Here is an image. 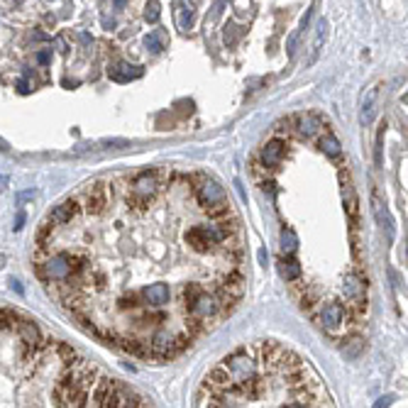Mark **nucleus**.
<instances>
[{
	"mask_svg": "<svg viewBox=\"0 0 408 408\" xmlns=\"http://www.w3.org/2000/svg\"><path fill=\"white\" fill-rule=\"evenodd\" d=\"M34 274L91 335L140 360L181 357L244 296L242 220L208 171L93 179L39 225Z\"/></svg>",
	"mask_w": 408,
	"mask_h": 408,
	"instance_id": "obj_1",
	"label": "nucleus"
},
{
	"mask_svg": "<svg viewBox=\"0 0 408 408\" xmlns=\"http://www.w3.org/2000/svg\"><path fill=\"white\" fill-rule=\"evenodd\" d=\"M0 406H149L37 320L0 308Z\"/></svg>",
	"mask_w": 408,
	"mask_h": 408,
	"instance_id": "obj_2",
	"label": "nucleus"
},
{
	"mask_svg": "<svg viewBox=\"0 0 408 408\" xmlns=\"http://www.w3.org/2000/svg\"><path fill=\"white\" fill-rule=\"evenodd\" d=\"M196 406H333L315 369L291 347L279 342H249L230 352L208 374L196 394Z\"/></svg>",
	"mask_w": 408,
	"mask_h": 408,
	"instance_id": "obj_3",
	"label": "nucleus"
},
{
	"mask_svg": "<svg viewBox=\"0 0 408 408\" xmlns=\"http://www.w3.org/2000/svg\"><path fill=\"white\" fill-rule=\"evenodd\" d=\"M286 154H288V142L276 132L274 137H269L262 144V149H259V164H262V169H276L279 164H284Z\"/></svg>",
	"mask_w": 408,
	"mask_h": 408,
	"instance_id": "obj_4",
	"label": "nucleus"
},
{
	"mask_svg": "<svg viewBox=\"0 0 408 408\" xmlns=\"http://www.w3.org/2000/svg\"><path fill=\"white\" fill-rule=\"evenodd\" d=\"M108 73H110L113 81L127 83V81H132V78H140V76L144 73V69H142V66H130V64H125V61H118V64H113V66L108 69Z\"/></svg>",
	"mask_w": 408,
	"mask_h": 408,
	"instance_id": "obj_5",
	"label": "nucleus"
},
{
	"mask_svg": "<svg viewBox=\"0 0 408 408\" xmlns=\"http://www.w3.org/2000/svg\"><path fill=\"white\" fill-rule=\"evenodd\" d=\"M279 274L286 284H293V281L301 279V264L291 254H281L279 257Z\"/></svg>",
	"mask_w": 408,
	"mask_h": 408,
	"instance_id": "obj_6",
	"label": "nucleus"
},
{
	"mask_svg": "<svg viewBox=\"0 0 408 408\" xmlns=\"http://www.w3.org/2000/svg\"><path fill=\"white\" fill-rule=\"evenodd\" d=\"M379 88H382V83H377V86H372V88L367 91V98H364V103H362V122H364V125H369V122L374 120V113H377V98H379Z\"/></svg>",
	"mask_w": 408,
	"mask_h": 408,
	"instance_id": "obj_7",
	"label": "nucleus"
},
{
	"mask_svg": "<svg viewBox=\"0 0 408 408\" xmlns=\"http://www.w3.org/2000/svg\"><path fill=\"white\" fill-rule=\"evenodd\" d=\"M318 144H320V149H323L328 157H333V159H337V157L342 154V144H340V140H337L330 130H323V132H320V142H318Z\"/></svg>",
	"mask_w": 408,
	"mask_h": 408,
	"instance_id": "obj_8",
	"label": "nucleus"
},
{
	"mask_svg": "<svg viewBox=\"0 0 408 408\" xmlns=\"http://www.w3.org/2000/svg\"><path fill=\"white\" fill-rule=\"evenodd\" d=\"M325 32H328V22L325 20H318V24H315V37H313V47H311V56H308V66L311 64H315V59H318V54H320V49H323V42H325Z\"/></svg>",
	"mask_w": 408,
	"mask_h": 408,
	"instance_id": "obj_9",
	"label": "nucleus"
},
{
	"mask_svg": "<svg viewBox=\"0 0 408 408\" xmlns=\"http://www.w3.org/2000/svg\"><path fill=\"white\" fill-rule=\"evenodd\" d=\"M144 44H147V47H149V51H154V54L164 51V49H167V34H164V29L149 32V34L144 37Z\"/></svg>",
	"mask_w": 408,
	"mask_h": 408,
	"instance_id": "obj_10",
	"label": "nucleus"
},
{
	"mask_svg": "<svg viewBox=\"0 0 408 408\" xmlns=\"http://www.w3.org/2000/svg\"><path fill=\"white\" fill-rule=\"evenodd\" d=\"M298 247V240H296V232L291 227H284L281 230V254H293Z\"/></svg>",
	"mask_w": 408,
	"mask_h": 408,
	"instance_id": "obj_11",
	"label": "nucleus"
},
{
	"mask_svg": "<svg viewBox=\"0 0 408 408\" xmlns=\"http://www.w3.org/2000/svg\"><path fill=\"white\" fill-rule=\"evenodd\" d=\"M342 345H345V347H342V355H345L347 360H355V357L364 350V340H362V337H350V340H345Z\"/></svg>",
	"mask_w": 408,
	"mask_h": 408,
	"instance_id": "obj_12",
	"label": "nucleus"
},
{
	"mask_svg": "<svg viewBox=\"0 0 408 408\" xmlns=\"http://www.w3.org/2000/svg\"><path fill=\"white\" fill-rule=\"evenodd\" d=\"M159 10H162V7H159V0H149L147 7H144V20L154 24V22L159 20Z\"/></svg>",
	"mask_w": 408,
	"mask_h": 408,
	"instance_id": "obj_13",
	"label": "nucleus"
},
{
	"mask_svg": "<svg viewBox=\"0 0 408 408\" xmlns=\"http://www.w3.org/2000/svg\"><path fill=\"white\" fill-rule=\"evenodd\" d=\"M179 10V27H191V22H193V12H191V7H186V5H179L176 7Z\"/></svg>",
	"mask_w": 408,
	"mask_h": 408,
	"instance_id": "obj_14",
	"label": "nucleus"
},
{
	"mask_svg": "<svg viewBox=\"0 0 408 408\" xmlns=\"http://www.w3.org/2000/svg\"><path fill=\"white\" fill-rule=\"evenodd\" d=\"M298 39H301V32L296 29V32L288 37V42H286V51H288V54H293V51H296V44H298Z\"/></svg>",
	"mask_w": 408,
	"mask_h": 408,
	"instance_id": "obj_15",
	"label": "nucleus"
},
{
	"mask_svg": "<svg viewBox=\"0 0 408 408\" xmlns=\"http://www.w3.org/2000/svg\"><path fill=\"white\" fill-rule=\"evenodd\" d=\"M37 61H39V64H49V51H39V54H37Z\"/></svg>",
	"mask_w": 408,
	"mask_h": 408,
	"instance_id": "obj_16",
	"label": "nucleus"
},
{
	"mask_svg": "<svg viewBox=\"0 0 408 408\" xmlns=\"http://www.w3.org/2000/svg\"><path fill=\"white\" fill-rule=\"evenodd\" d=\"M17 91H20V93H27V91H29V86H27V81H24V78H20V81H17Z\"/></svg>",
	"mask_w": 408,
	"mask_h": 408,
	"instance_id": "obj_17",
	"label": "nucleus"
},
{
	"mask_svg": "<svg viewBox=\"0 0 408 408\" xmlns=\"http://www.w3.org/2000/svg\"><path fill=\"white\" fill-rule=\"evenodd\" d=\"M113 5H115V10H122L127 5V0H113Z\"/></svg>",
	"mask_w": 408,
	"mask_h": 408,
	"instance_id": "obj_18",
	"label": "nucleus"
},
{
	"mask_svg": "<svg viewBox=\"0 0 408 408\" xmlns=\"http://www.w3.org/2000/svg\"><path fill=\"white\" fill-rule=\"evenodd\" d=\"M22 222H24V215L20 213V215H17V225H15V230H20V227H22Z\"/></svg>",
	"mask_w": 408,
	"mask_h": 408,
	"instance_id": "obj_19",
	"label": "nucleus"
}]
</instances>
